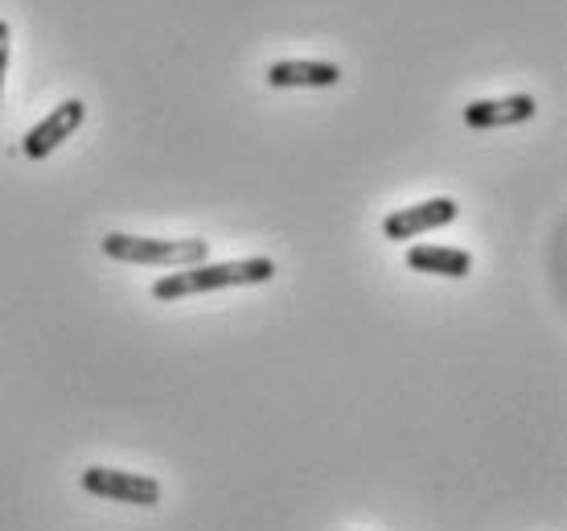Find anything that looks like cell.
I'll return each instance as SVG.
<instances>
[{"mask_svg": "<svg viewBox=\"0 0 567 531\" xmlns=\"http://www.w3.org/2000/svg\"><path fill=\"white\" fill-rule=\"evenodd\" d=\"M338 62H317V58H284L268 67V86H338Z\"/></svg>", "mask_w": 567, "mask_h": 531, "instance_id": "52a82bcc", "label": "cell"}, {"mask_svg": "<svg viewBox=\"0 0 567 531\" xmlns=\"http://www.w3.org/2000/svg\"><path fill=\"white\" fill-rule=\"evenodd\" d=\"M539 103L535 95H506V100H473L465 108L468 129H511V124H526L535 120Z\"/></svg>", "mask_w": 567, "mask_h": 531, "instance_id": "8992f818", "label": "cell"}, {"mask_svg": "<svg viewBox=\"0 0 567 531\" xmlns=\"http://www.w3.org/2000/svg\"><path fill=\"white\" fill-rule=\"evenodd\" d=\"M276 276V264L268 256L251 259H227V264H194V268H173L153 285L156 302H182V297H198L214 288H239V285H268Z\"/></svg>", "mask_w": 567, "mask_h": 531, "instance_id": "6da1fadb", "label": "cell"}, {"mask_svg": "<svg viewBox=\"0 0 567 531\" xmlns=\"http://www.w3.org/2000/svg\"><path fill=\"white\" fill-rule=\"evenodd\" d=\"M4 74H9V25L0 21V95H4Z\"/></svg>", "mask_w": 567, "mask_h": 531, "instance_id": "9c48e42d", "label": "cell"}, {"mask_svg": "<svg viewBox=\"0 0 567 531\" xmlns=\"http://www.w3.org/2000/svg\"><path fill=\"white\" fill-rule=\"evenodd\" d=\"M83 490L107 503H132V507H156L161 503V482L132 470H112V466H91L83 470Z\"/></svg>", "mask_w": 567, "mask_h": 531, "instance_id": "3957f363", "label": "cell"}, {"mask_svg": "<svg viewBox=\"0 0 567 531\" xmlns=\"http://www.w3.org/2000/svg\"><path fill=\"white\" fill-rule=\"evenodd\" d=\"M456 215H461V206L453 198H427V202H415V206H399V211H391L383 218V235L395 239V244L399 239H420L427 231L456 223Z\"/></svg>", "mask_w": 567, "mask_h": 531, "instance_id": "5b68a950", "label": "cell"}, {"mask_svg": "<svg viewBox=\"0 0 567 531\" xmlns=\"http://www.w3.org/2000/svg\"><path fill=\"white\" fill-rule=\"evenodd\" d=\"M103 256L120 264H148V268H194V264H206L210 244L206 239H144V235L112 231L103 235Z\"/></svg>", "mask_w": 567, "mask_h": 531, "instance_id": "7a4b0ae2", "label": "cell"}, {"mask_svg": "<svg viewBox=\"0 0 567 531\" xmlns=\"http://www.w3.org/2000/svg\"><path fill=\"white\" fill-rule=\"evenodd\" d=\"M408 268L427 276H449V280H465L473 273V256L465 247H440V244H415L408 247Z\"/></svg>", "mask_w": 567, "mask_h": 531, "instance_id": "ba28073f", "label": "cell"}, {"mask_svg": "<svg viewBox=\"0 0 567 531\" xmlns=\"http://www.w3.org/2000/svg\"><path fill=\"white\" fill-rule=\"evenodd\" d=\"M83 120H86V103L83 100L58 103L54 112L45 115V120H38V124L21 136V153H25L29 161H45L50 153H58L62 144L71 141L74 132L83 129Z\"/></svg>", "mask_w": 567, "mask_h": 531, "instance_id": "277c9868", "label": "cell"}]
</instances>
